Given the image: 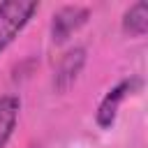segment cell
<instances>
[{
	"instance_id": "obj_6",
	"label": "cell",
	"mask_w": 148,
	"mask_h": 148,
	"mask_svg": "<svg viewBox=\"0 0 148 148\" xmlns=\"http://www.w3.org/2000/svg\"><path fill=\"white\" fill-rule=\"evenodd\" d=\"M123 30L132 37H143L148 30V2L139 0L130 5L123 14Z\"/></svg>"
},
{
	"instance_id": "obj_3",
	"label": "cell",
	"mask_w": 148,
	"mask_h": 148,
	"mask_svg": "<svg viewBox=\"0 0 148 148\" xmlns=\"http://www.w3.org/2000/svg\"><path fill=\"white\" fill-rule=\"evenodd\" d=\"M90 12L81 5H65L60 7L51 18V37L53 42H65L69 35H74L81 25H86Z\"/></svg>"
},
{
	"instance_id": "obj_2",
	"label": "cell",
	"mask_w": 148,
	"mask_h": 148,
	"mask_svg": "<svg viewBox=\"0 0 148 148\" xmlns=\"http://www.w3.org/2000/svg\"><path fill=\"white\" fill-rule=\"evenodd\" d=\"M141 86V79L139 76H130V79H123L118 81L113 88L106 90V95L99 99L97 104V111H95V123L102 127V130H109L113 123H116V116H118V109L120 104L127 99V95L136 92Z\"/></svg>"
},
{
	"instance_id": "obj_4",
	"label": "cell",
	"mask_w": 148,
	"mask_h": 148,
	"mask_svg": "<svg viewBox=\"0 0 148 148\" xmlns=\"http://www.w3.org/2000/svg\"><path fill=\"white\" fill-rule=\"evenodd\" d=\"M83 65H86V49H83V46L69 49V51L60 58V62L56 65V72H53V88H56L58 92H65V90L76 81V76L81 74Z\"/></svg>"
},
{
	"instance_id": "obj_1",
	"label": "cell",
	"mask_w": 148,
	"mask_h": 148,
	"mask_svg": "<svg viewBox=\"0 0 148 148\" xmlns=\"http://www.w3.org/2000/svg\"><path fill=\"white\" fill-rule=\"evenodd\" d=\"M39 2L35 0H5L0 2V51H5L30 23Z\"/></svg>"
},
{
	"instance_id": "obj_5",
	"label": "cell",
	"mask_w": 148,
	"mask_h": 148,
	"mask_svg": "<svg viewBox=\"0 0 148 148\" xmlns=\"http://www.w3.org/2000/svg\"><path fill=\"white\" fill-rule=\"evenodd\" d=\"M18 111H21V99L16 95H2L0 97V148H5L9 136L14 134Z\"/></svg>"
}]
</instances>
